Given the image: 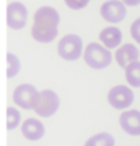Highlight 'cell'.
Here are the masks:
<instances>
[{
  "instance_id": "obj_1",
  "label": "cell",
  "mask_w": 140,
  "mask_h": 146,
  "mask_svg": "<svg viewBox=\"0 0 140 146\" xmlns=\"http://www.w3.org/2000/svg\"><path fill=\"white\" fill-rule=\"evenodd\" d=\"M60 13L53 7H40L35 12L31 36L38 43H51L58 36Z\"/></svg>"
},
{
  "instance_id": "obj_2",
  "label": "cell",
  "mask_w": 140,
  "mask_h": 146,
  "mask_svg": "<svg viewBox=\"0 0 140 146\" xmlns=\"http://www.w3.org/2000/svg\"><path fill=\"white\" fill-rule=\"evenodd\" d=\"M82 58L87 66L92 69H104L112 62V53L99 43H89L84 48Z\"/></svg>"
},
{
  "instance_id": "obj_3",
  "label": "cell",
  "mask_w": 140,
  "mask_h": 146,
  "mask_svg": "<svg viewBox=\"0 0 140 146\" xmlns=\"http://www.w3.org/2000/svg\"><path fill=\"white\" fill-rule=\"evenodd\" d=\"M82 53H84V48H82V40L79 35H66L58 43V54H60V58L66 61L79 59Z\"/></svg>"
},
{
  "instance_id": "obj_4",
  "label": "cell",
  "mask_w": 140,
  "mask_h": 146,
  "mask_svg": "<svg viewBox=\"0 0 140 146\" xmlns=\"http://www.w3.org/2000/svg\"><path fill=\"white\" fill-rule=\"evenodd\" d=\"M58 108H60V97L56 92L50 90V89L38 92V99H36V104L33 107V112L36 115L48 118V117H53L58 112Z\"/></svg>"
},
{
  "instance_id": "obj_5",
  "label": "cell",
  "mask_w": 140,
  "mask_h": 146,
  "mask_svg": "<svg viewBox=\"0 0 140 146\" xmlns=\"http://www.w3.org/2000/svg\"><path fill=\"white\" fill-rule=\"evenodd\" d=\"M133 92L127 86H114L107 94V102L109 105L114 107L115 110H125L133 104Z\"/></svg>"
},
{
  "instance_id": "obj_6",
  "label": "cell",
  "mask_w": 140,
  "mask_h": 146,
  "mask_svg": "<svg viewBox=\"0 0 140 146\" xmlns=\"http://www.w3.org/2000/svg\"><path fill=\"white\" fill-rule=\"evenodd\" d=\"M38 99V90L31 84H21L13 90V102L23 110H33Z\"/></svg>"
},
{
  "instance_id": "obj_7",
  "label": "cell",
  "mask_w": 140,
  "mask_h": 146,
  "mask_svg": "<svg viewBox=\"0 0 140 146\" xmlns=\"http://www.w3.org/2000/svg\"><path fill=\"white\" fill-rule=\"evenodd\" d=\"M28 10L21 2H10L7 7V25L12 30H21L27 25Z\"/></svg>"
},
{
  "instance_id": "obj_8",
  "label": "cell",
  "mask_w": 140,
  "mask_h": 146,
  "mask_svg": "<svg viewBox=\"0 0 140 146\" xmlns=\"http://www.w3.org/2000/svg\"><path fill=\"white\" fill-rule=\"evenodd\" d=\"M127 15V7L120 0H107L100 5V17L109 23H120Z\"/></svg>"
},
{
  "instance_id": "obj_9",
  "label": "cell",
  "mask_w": 140,
  "mask_h": 146,
  "mask_svg": "<svg viewBox=\"0 0 140 146\" xmlns=\"http://www.w3.org/2000/svg\"><path fill=\"white\" fill-rule=\"evenodd\" d=\"M120 128L130 135V136H140V112L139 110H125L119 117Z\"/></svg>"
},
{
  "instance_id": "obj_10",
  "label": "cell",
  "mask_w": 140,
  "mask_h": 146,
  "mask_svg": "<svg viewBox=\"0 0 140 146\" xmlns=\"http://www.w3.org/2000/svg\"><path fill=\"white\" fill-rule=\"evenodd\" d=\"M139 56H140V53H139V49H137V46L127 43V44H122V46L117 48V51L114 54V59H115V62H117L120 67L125 69V67L130 66L132 62H137V61H139Z\"/></svg>"
},
{
  "instance_id": "obj_11",
  "label": "cell",
  "mask_w": 140,
  "mask_h": 146,
  "mask_svg": "<svg viewBox=\"0 0 140 146\" xmlns=\"http://www.w3.org/2000/svg\"><path fill=\"white\" fill-rule=\"evenodd\" d=\"M21 135L30 141L41 139L45 135V125L36 118H27L21 123Z\"/></svg>"
},
{
  "instance_id": "obj_12",
  "label": "cell",
  "mask_w": 140,
  "mask_h": 146,
  "mask_svg": "<svg viewBox=\"0 0 140 146\" xmlns=\"http://www.w3.org/2000/svg\"><path fill=\"white\" fill-rule=\"evenodd\" d=\"M99 40L102 43V46L107 48V49L119 48L120 41H122V31L115 27H107L99 33Z\"/></svg>"
},
{
  "instance_id": "obj_13",
  "label": "cell",
  "mask_w": 140,
  "mask_h": 146,
  "mask_svg": "<svg viewBox=\"0 0 140 146\" xmlns=\"http://www.w3.org/2000/svg\"><path fill=\"white\" fill-rule=\"evenodd\" d=\"M114 145H115L114 136L111 133H106V131L94 135V136H91L84 143V146H114Z\"/></svg>"
},
{
  "instance_id": "obj_14",
  "label": "cell",
  "mask_w": 140,
  "mask_h": 146,
  "mask_svg": "<svg viewBox=\"0 0 140 146\" xmlns=\"http://www.w3.org/2000/svg\"><path fill=\"white\" fill-rule=\"evenodd\" d=\"M125 79L129 82V86L140 87V61L132 62L130 66L125 67Z\"/></svg>"
},
{
  "instance_id": "obj_15",
  "label": "cell",
  "mask_w": 140,
  "mask_h": 146,
  "mask_svg": "<svg viewBox=\"0 0 140 146\" xmlns=\"http://www.w3.org/2000/svg\"><path fill=\"white\" fill-rule=\"evenodd\" d=\"M18 72H20V59L13 53H8L7 54V77L12 79Z\"/></svg>"
},
{
  "instance_id": "obj_16",
  "label": "cell",
  "mask_w": 140,
  "mask_h": 146,
  "mask_svg": "<svg viewBox=\"0 0 140 146\" xmlns=\"http://www.w3.org/2000/svg\"><path fill=\"white\" fill-rule=\"evenodd\" d=\"M20 112L13 107H7V130H15L20 125Z\"/></svg>"
},
{
  "instance_id": "obj_17",
  "label": "cell",
  "mask_w": 140,
  "mask_h": 146,
  "mask_svg": "<svg viewBox=\"0 0 140 146\" xmlns=\"http://www.w3.org/2000/svg\"><path fill=\"white\" fill-rule=\"evenodd\" d=\"M130 36L133 38L135 43L140 44V18H137V20L130 25Z\"/></svg>"
},
{
  "instance_id": "obj_18",
  "label": "cell",
  "mask_w": 140,
  "mask_h": 146,
  "mask_svg": "<svg viewBox=\"0 0 140 146\" xmlns=\"http://www.w3.org/2000/svg\"><path fill=\"white\" fill-rule=\"evenodd\" d=\"M66 2V5L71 10H81V8L87 7V3L91 2V0H64Z\"/></svg>"
},
{
  "instance_id": "obj_19",
  "label": "cell",
  "mask_w": 140,
  "mask_h": 146,
  "mask_svg": "<svg viewBox=\"0 0 140 146\" xmlns=\"http://www.w3.org/2000/svg\"><path fill=\"white\" fill-rule=\"evenodd\" d=\"M125 7H135V5H139L140 0H120Z\"/></svg>"
}]
</instances>
